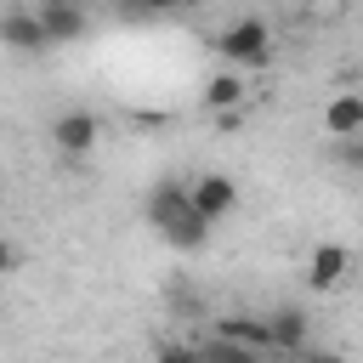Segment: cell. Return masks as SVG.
Returning <instances> with one entry per match:
<instances>
[{"label": "cell", "instance_id": "obj_10", "mask_svg": "<svg viewBox=\"0 0 363 363\" xmlns=\"http://www.w3.org/2000/svg\"><path fill=\"white\" fill-rule=\"evenodd\" d=\"M216 340L227 346H244V352H272V335H267V318H221L216 323Z\"/></svg>", "mask_w": 363, "mask_h": 363}, {"label": "cell", "instance_id": "obj_14", "mask_svg": "<svg viewBox=\"0 0 363 363\" xmlns=\"http://www.w3.org/2000/svg\"><path fill=\"white\" fill-rule=\"evenodd\" d=\"M130 6H142V11H182V6H193V0H130Z\"/></svg>", "mask_w": 363, "mask_h": 363}, {"label": "cell", "instance_id": "obj_16", "mask_svg": "<svg viewBox=\"0 0 363 363\" xmlns=\"http://www.w3.org/2000/svg\"><path fill=\"white\" fill-rule=\"evenodd\" d=\"M295 6H323V0H295Z\"/></svg>", "mask_w": 363, "mask_h": 363}, {"label": "cell", "instance_id": "obj_9", "mask_svg": "<svg viewBox=\"0 0 363 363\" xmlns=\"http://www.w3.org/2000/svg\"><path fill=\"white\" fill-rule=\"evenodd\" d=\"M346 267H352V250H346V244H318L312 261H306V284H312V289H335V284L346 278Z\"/></svg>", "mask_w": 363, "mask_h": 363}, {"label": "cell", "instance_id": "obj_11", "mask_svg": "<svg viewBox=\"0 0 363 363\" xmlns=\"http://www.w3.org/2000/svg\"><path fill=\"white\" fill-rule=\"evenodd\" d=\"M210 227H216V221H204L199 210H182V216H176V221H170V227H164L159 238H164L170 250L193 255V250H204V244H210Z\"/></svg>", "mask_w": 363, "mask_h": 363}, {"label": "cell", "instance_id": "obj_15", "mask_svg": "<svg viewBox=\"0 0 363 363\" xmlns=\"http://www.w3.org/2000/svg\"><path fill=\"white\" fill-rule=\"evenodd\" d=\"M301 363H346L340 352H301Z\"/></svg>", "mask_w": 363, "mask_h": 363}, {"label": "cell", "instance_id": "obj_8", "mask_svg": "<svg viewBox=\"0 0 363 363\" xmlns=\"http://www.w3.org/2000/svg\"><path fill=\"white\" fill-rule=\"evenodd\" d=\"M182 210H193V193H187L182 182H170V176H164V182H153V193H147V221L164 233Z\"/></svg>", "mask_w": 363, "mask_h": 363}, {"label": "cell", "instance_id": "obj_5", "mask_svg": "<svg viewBox=\"0 0 363 363\" xmlns=\"http://www.w3.org/2000/svg\"><path fill=\"white\" fill-rule=\"evenodd\" d=\"M267 335H272V352H306V340H312V323H306V312L301 306H278V312H267Z\"/></svg>", "mask_w": 363, "mask_h": 363}, {"label": "cell", "instance_id": "obj_4", "mask_svg": "<svg viewBox=\"0 0 363 363\" xmlns=\"http://www.w3.org/2000/svg\"><path fill=\"white\" fill-rule=\"evenodd\" d=\"M318 125H323V136H340V142L363 136V91H335V96L323 102Z\"/></svg>", "mask_w": 363, "mask_h": 363}, {"label": "cell", "instance_id": "obj_6", "mask_svg": "<svg viewBox=\"0 0 363 363\" xmlns=\"http://www.w3.org/2000/svg\"><path fill=\"white\" fill-rule=\"evenodd\" d=\"M0 40L17 51V57H34V51H45L51 40H45V23H40V11H6V23H0Z\"/></svg>", "mask_w": 363, "mask_h": 363}, {"label": "cell", "instance_id": "obj_3", "mask_svg": "<svg viewBox=\"0 0 363 363\" xmlns=\"http://www.w3.org/2000/svg\"><path fill=\"white\" fill-rule=\"evenodd\" d=\"M187 193H193V210H199L204 221H221V216H233V210H238V182H233V176H221V170L193 176V182H187Z\"/></svg>", "mask_w": 363, "mask_h": 363}, {"label": "cell", "instance_id": "obj_12", "mask_svg": "<svg viewBox=\"0 0 363 363\" xmlns=\"http://www.w3.org/2000/svg\"><path fill=\"white\" fill-rule=\"evenodd\" d=\"M204 102H210L216 113H233V108L244 102V79H238V68H221V74H210V79H204Z\"/></svg>", "mask_w": 363, "mask_h": 363}, {"label": "cell", "instance_id": "obj_7", "mask_svg": "<svg viewBox=\"0 0 363 363\" xmlns=\"http://www.w3.org/2000/svg\"><path fill=\"white\" fill-rule=\"evenodd\" d=\"M40 23H45V40H51V45H74V40L85 34V11H79L74 0H45V6H40Z\"/></svg>", "mask_w": 363, "mask_h": 363}, {"label": "cell", "instance_id": "obj_2", "mask_svg": "<svg viewBox=\"0 0 363 363\" xmlns=\"http://www.w3.org/2000/svg\"><path fill=\"white\" fill-rule=\"evenodd\" d=\"M96 142H102V119H96L91 108H68V113L51 119V147H57V153H68V159H91Z\"/></svg>", "mask_w": 363, "mask_h": 363}, {"label": "cell", "instance_id": "obj_13", "mask_svg": "<svg viewBox=\"0 0 363 363\" xmlns=\"http://www.w3.org/2000/svg\"><path fill=\"white\" fill-rule=\"evenodd\" d=\"M153 363H204V352H199V346H176V340H170V346H159V352H153Z\"/></svg>", "mask_w": 363, "mask_h": 363}, {"label": "cell", "instance_id": "obj_1", "mask_svg": "<svg viewBox=\"0 0 363 363\" xmlns=\"http://www.w3.org/2000/svg\"><path fill=\"white\" fill-rule=\"evenodd\" d=\"M216 51L227 68H267L272 62V28L261 17H238L216 34Z\"/></svg>", "mask_w": 363, "mask_h": 363}]
</instances>
